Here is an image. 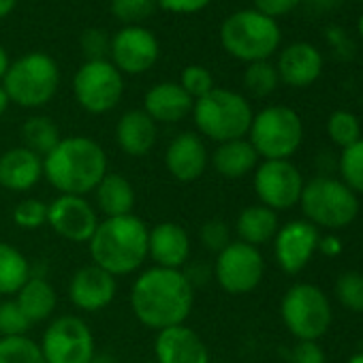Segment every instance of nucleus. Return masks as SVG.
<instances>
[{
	"label": "nucleus",
	"mask_w": 363,
	"mask_h": 363,
	"mask_svg": "<svg viewBox=\"0 0 363 363\" xmlns=\"http://www.w3.org/2000/svg\"><path fill=\"white\" fill-rule=\"evenodd\" d=\"M13 220L22 229H39V227L48 225V203H43L39 199H26L16 206Z\"/></svg>",
	"instance_id": "39"
},
{
	"label": "nucleus",
	"mask_w": 363,
	"mask_h": 363,
	"mask_svg": "<svg viewBox=\"0 0 363 363\" xmlns=\"http://www.w3.org/2000/svg\"><path fill=\"white\" fill-rule=\"evenodd\" d=\"M164 164L179 182L199 179L208 167V150L203 139L195 133L177 135L164 152Z\"/></svg>",
	"instance_id": "20"
},
{
	"label": "nucleus",
	"mask_w": 363,
	"mask_h": 363,
	"mask_svg": "<svg viewBox=\"0 0 363 363\" xmlns=\"http://www.w3.org/2000/svg\"><path fill=\"white\" fill-rule=\"evenodd\" d=\"M303 177L291 160H263L255 171V191L261 206L284 212L299 203Z\"/></svg>",
	"instance_id": "12"
},
{
	"label": "nucleus",
	"mask_w": 363,
	"mask_h": 363,
	"mask_svg": "<svg viewBox=\"0 0 363 363\" xmlns=\"http://www.w3.org/2000/svg\"><path fill=\"white\" fill-rule=\"evenodd\" d=\"M278 84H280V77H278L276 65H272L269 60L250 62L244 71V86L257 99L269 96L278 88Z\"/></svg>",
	"instance_id": "32"
},
{
	"label": "nucleus",
	"mask_w": 363,
	"mask_h": 363,
	"mask_svg": "<svg viewBox=\"0 0 363 363\" xmlns=\"http://www.w3.org/2000/svg\"><path fill=\"white\" fill-rule=\"evenodd\" d=\"M9 96H7V92H5V88H3V84H0V116H3L5 111H7V107H9Z\"/></svg>",
	"instance_id": "49"
},
{
	"label": "nucleus",
	"mask_w": 363,
	"mask_h": 363,
	"mask_svg": "<svg viewBox=\"0 0 363 363\" xmlns=\"http://www.w3.org/2000/svg\"><path fill=\"white\" fill-rule=\"evenodd\" d=\"M263 272L265 263L259 248L244 242H231L225 250L218 252L214 265V276L218 284L231 295L255 291L263 280Z\"/></svg>",
	"instance_id": "13"
},
{
	"label": "nucleus",
	"mask_w": 363,
	"mask_h": 363,
	"mask_svg": "<svg viewBox=\"0 0 363 363\" xmlns=\"http://www.w3.org/2000/svg\"><path fill=\"white\" fill-rule=\"evenodd\" d=\"M9 65H11V60H9V54H7V50L0 45V82H3V77H5V73H7V69H9Z\"/></svg>",
	"instance_id": "48"
},
{
	"label": "nucleus",
	"mask_w": 363,
	"mask_h": 363,
	"mask_svg": "<svg viewBox=\"0 0 363 363\" xmlns=\"http://www.w3.org/2000/svg\"><path fill=\"white\" fill-rule=\"evenodd\" d=\"M327 137L337 147H348L361 139V122L352 111L337 109L327 118Z\"/></svg>",
	"instance_id": "33"
},
{
	"label": "nucleus",
	"mask_w": 363,
	"mask_h": 363,
	"mask_svg": "<svg viewBox=\"0 0 363 363\" xmlns=\"http://www.w3.org/2000/svg\"><path fill=\"white\" fill-rule=\"evenodd\" d=\"M193 105L195 101L184 92V88L173 82H162L152 86L143 99V111L154 122H164V124L184 120L193 111Z\"/></svg>",
	"instance_id": "22"
},
{
	"label": "nucleus",
	"mask_w": 363,
	"mask_h": 363,
	"mask_svg": "<svg viewBox=\"0 0 363 363\" xmlns=\"http://www.w3.org/2000/svg\"><path fill=\"white\" fill-rule=\"evenodd\" d=\"M145 363H158V361H145Z\"/></svg>",
	"instance_id": "53"
},
{
	"label": "nucleus",
	"mask_w": 363,
	"mask_h": 363,
	"mask_svg": "<svg viewBox=\"0 0 363 363\" xmlns=\"http://www.w3.org/2000/svg\"><path fill=\"white\" fill-rule=\"evenodd\" d=\"M154 3L160 9L175 13V16H193V13L203 11L212 0H154Z\"/></svg>",
	"instance_id": "43"
},
{
	"label": "nucleus",
	"mask_w": 363,
	"mask_h": 363,
	"mask_svg": "<svg viewBox=\"0 0 363 363\" xmlns=\"http://www.w3.org/2000/svg\"><path fill=\"white\" fill-rule=\"evenodd\" d=\"M154 350L158 363H210L206 342L186 325L158 331Z\"/></svg>",
	"instance_id": "19"
},
{
	"label": "nucleus",
	"mask_w": 363,
	"mask_h": 363,
	"mask_svg": "<svg viewBox=\"0 0 363 363\" xmlns=\"http://www.w3.org/2000/svg\"><path fill=\"white\" fill-rule=\"evenodd\" d=\"M306 3L312 7V9H316V11H329V9H333V7H337L342 0H306Z\"/></svg>",
	"instance_id": "46"
},
{
	"label": "nucleus",
	"mask_w": 363,
	"mask_h": 363,
	"mask_svg": "<svg viewBox=\"0 0 363 363\" xmlns=\"http://www.w3.org/2000/svg\"><path fill=\"white\" fill-rule=\"evenodd\" d=\"M48 225L60 238L82 244L92 240L99 227V218L92 206L84 197L60 195L48 206Z\"/></svg>",
	"instance_id": "15"
},
{
	"label": "nucleus",
	"mask_w": 363,
	"mask_h": 363,
	"mask_svg": "<svg viewBox=\"0 0 363 363\" xmlns=\"http://www.w3.org/2000/svg\"><path fill=\"white\" fill-rule=\"evenodd\" d=\"M156 122L143 109L126 111L116 126L118 145L128 156H145L156 143Z\"/></svg>",
	"instance_id": "24"
},
{
	"label": "nucleus",
	"mask_w": 363,
	"mask_h": 363,
	"mask_svg": "<svg viewBox=\"0 0 363 363\" xmlns=\"http://www.w3.org/2000/svg\"><path fill=\"white\" fill-rule=\"evenodd\" d=\"M201 242L208 250L220 252L231 244V231L223 220H208L201 227Z\"/></svg>",
	"instance_id": "41"
},
{
	"label": "nucleus",
	"mask_w": 363,
	"mask_h": 363,
	"mask_svg": "<svg viewBox=\"0 0 363 363\" xmlns=\"http://www.w3.org/2000/svg\"><path fill=\"white\" fill-rule=\"evenodd\" d=\"M18 306L22 312L28 316L30 323H41L48 316H52L56 308V291L54 286L41 278V276H30L26 284L18 291Z\"/></svg>",
	"instance_id": "28"
},
{
	"label": "nucleus",
	"mask_w": 363,
	"mask_h": 363,
	"mask_svg": "<svg viewBox=\"0 0 363 363\" xmlns=\"http://www.w3.org/2000/svg\"><path fill=\"white\" fill-rule=\"evenodd\" d=\"M252 3H255L257 11L278 20L282 16H289L301 3V0H252Z\"/></svg>",
	"instance_id": "44"
},
{
	"label": "nucleus",
	"mask_w": 363,
	"mask_h": 363,
	"mask_svg": "<svg viewBox=\"0 0 363 363\" xmlns=\"http://www.w3.org/2000/svg\"><path fill=\"white\" fill-rule=\"evenodd\" d=\"M94 191H96V203L107 218L128 216L135 208V191L130 186V182L118 173H107Z\"/></svg>",
	"instance_id": "26"
},
{
	"label": "nucleus",
	"mask_w": 363,
	"mask_h": 363,
	"mask_svg": "<svg viewBox=\"0 0 363 363\" xmlns=\"http://www.w3.org/2000/svg\"><path fill=\"white\" fill-rule=\"evenodd\" d=\"M179 86L184 88V92L193 101H197V99L206 96L210 90H214V77H212V73L206 67L191 65V67H186L184 71H182Z\"/></svg>",
	"instance_id": "37"
},
{
	"label": "nucleus",
	"mask_w": 363,
	"mask_h": 363,
	"mask_svg": "<svg viewBox=\"0 0 363 363\" xmlns=\"http://www.w3.org/2000/svg\"><path fill=\"white\" fill-rule=\"evenodd\" d=\"M30 278L26 257L11 244L0 242V295H16Z\"/></svg>",
	"instance_id": "29"
},
{
	"label": "nucleus",
	"mask_w": 363,
	"mask_h": 363,
	"mask_svg": "<svg viewBox=\"0 0 363 363\" xmlns=\"http://www.w3.org/2000/svg\"><path fill=\"white\" fill-rule=\"evenodd\" d=\"M280 41L278 22L257 9L235 11L220 26V45L225 52L248 65L269 60L278 52Z\"/></svg>",
	"instance_id": "4"
},
{
	"label": "nucleus",
	"mask_w": 363,
	"mask_h": 363,
	"mask_svg": "<svg viewBox=\"0 0 363 363\" xmlns=\"http://www.w3.org/2000/svg\"><path fill=\"white\" fill-rule=\"evenodd\" d=\"M79 45H82V54L86 56V60H107L111 39L101 28H88L84 30Z\"/></svg>",
	"instance_id": "40"
},
{
	"label": "nucleus",
	"mask_w": 363,
	"mask_h": 363,
	"mask_svg": "<svg viewBox=\"0 0 363 363\" xmlns=\"http://www.w3.org/2000/svg\"><path fill=\"white\" fill-rule=\"evenodd\" d=\"M18 0H0V20H5L11 16V11L16 9Z\"/></svg>",
	"instance_id": "47"
},
{
	"label": "nucleus",
	"mask_w": 363,
	"mask_h": 363,
	"mask_svg": "<svg viewBox=\"0 0 363 363\" xmlns=\"http://www.w3.org/2000/svg\"><path fill=\"white\" fill-rule=\"evenodd\" d=\"M147 233L145 223L133 214L99 223L90 240L94 265L111 276H124L139 269L147 257Z\"/></svg>",
	"instance_id": "3"
},
{
	"label": "nucleus",
	"mask_w": 363,
	"mask_h": 363,
	"mask_svg": "<svg viewBox=\"0 0 363 363\" xmlns=\"http://www.w3.org/2000/svg\"><path fill=\"white\" fill-rule=\"evenodd\" d=\"M238 235L240 242L255 248L272 242L278 233V214L265 206H250L238 216Z\"/></svg>",
	"instance_id": "27"
},
{
	"label": "nucleus",
	"mask_w": 363,
	"mask_h": 363,
	"mask_svg": "<svg viewBox=\"0 0 363 363\" xmlns=\"http://www.w3.org/2000/svg\"><path fill=\"white\" fill-rule=\"evenodd\" d=\"M43 175L60 195L84 197L107 175V156L90 137H67L43 158Z\"/></svg>",
	"instance_id": "2"
},
{
	"label": "nucleus",
	"mask_w": 363,
	"mask_h": 363,
	"mask_svg": "<svg viewBox=\"0 0 363 363\" xmlns=\"http://www.w3.org/2000/svg\"><path fill=\"white\" fill-rule=\"evenodd\" d=\"M357 33H359V39L363 41V13L359 16V22H357Z\"/></svg>",
	"instance_id": "51"
},
{
	"label": "nucleus",
	"mask_w": 363,
	"mask_h": 363,
	"mask_svg": "<svg viewBox=\"0 0 363 363\" xmlns=\"http://www.w3.org/2000/svg\"><path fill=\"white\" fill-rule=\"evenodd\" d=\"M323 54L308 41L289 43L276 62V71L282 84L291 88H308L323 73Z\"/></svg>",
	"instance_id": "17"
},
{
	"label": "nucleus",
	"mask_w": 363,
	"mask_h": 363,
	"mask_svg": "<svg viewBox=\"0 0 363 363\" xmlns=\"http://www.w3.org/2000/svg\"><path fill=\"white\" fill-rule=\"evenodd\" d=\"M0 363H45L41 346L26 335L0 337Z\"/></svg>",
	"instance_id": "34"
},
{
	"label": "nucleus",
	"mask_w": 363,
	"mask_h": 363,
	"mask_svg": "<svg viewBox=\"0 0 363 363\" xmlns=\"http://www.w3.org/2000/svg\"><path fill=\"white\" fill-rule=\"evenodd\" d=\"M280 314L291 335L312 342H318V337L327 333L333 318L329 297L310 282H297L284 293Z\"/></svg>",
	"instance_id": "9"
},
{
	"label": "nucleus",
	"mask_w": 363,
	"mask_h": 363,
	"mask_svg": "<svg viewBox=\"0 0 363 363\" xmlns=\"http://www.w3.org/2000/svg\"><path fill=\"white\" fill-rule=\"evenodd\" d=\"M248 135V141L265 160H289L303 141V122L295 109L269 105L255 113Z\"/></svg>",
	"instance_id": "8"
},
{
	"label": "nucleus",
	"mask_w": 363,
	"mask_h": 363,
	"mask_svg": "<svg viewBox=\"0 0 363 363\" xmlns=\"http://www.w3.org/2000/svg\"><path fill=\"white\" fill-rule=\"evenodd\" d=\"M28 316L22 312L18 301H3L0 303V333L3 337H16V335H26L30 329Z\"/></svg>",
	"instance_id": "38"
},
{
	"label": "nucleus",
	"mask_w": 363,
	"mask_h": 363,
	"mask_svg": "<svg viewBox=\"0 0 363 363\" xmlns=\"http://www.w3.org/2000/svg\"><path fill=\"white\" fill-rule=\"evenodd\" d=\"M156 9L154 0H111V13L126 26H139Z\"/></svg>",
	"instance_id": "36"
},
{
	"label": "nucleus",
	"mask_w": 363,
	"mask_h": 363,
	"mask_svg": "<svg viewBox=\"0 0 363 363\" xmlns=\"http://www.w3.org/2000/svg\"><path fill=\"white\" fill-rule=\"evenodd\" d=\"M359 3H361V5H363V0H359Z\"/></svg>",
	"instance_id": "54"
},
{
	"label": "nucleus",
	"mask_w": 363,
	"mask_h": 363,
	"mask_svg": "<svg viewBox=\"0 0 363 363\" xmlns=\"http://www.w3.org/2000/svg\"><path fill=\"white\" fill-rule=\"evenodd\" d=\"M73 92L88 113L99 116L111 111L120 103L124 79L111 60H86L73 77Z\"/></svg>",
	"instance_id": "10"
},
{
	"label": "nucleus",
	"mask_w": 363,
	"mask_h": 363,
	"mask_svg": "<svg viewBox=\"0 0 363 363\" xmlns=\"http://www.w3.org/2000/svg\"><path fill=\"white\" fill-rule=\"evenodd\" d=\"M346 363H363V352H357V354H352Z\"/></svg>",
	"instance_id": "52"
},
{
	"label": "nucleus",
	"mask_w": 363,
	"mask_h": 363,
	"mask_svg": "<svg viewBox=\"0 0 363 363\" xmlns=\"http://www.w3.org/2000/svg\"><path fill=\"white\" fill-rule=\"evenodd\" d=\"M90 363H118V361H116V357L103 352V354H94V359H92Z\"/></svg>",
	"instance_id": "50"
},
{
	"label": "nucleus",
	"mask_w": 363,
	"mask_h": 363,
	"mask_svg": "<svg viewBox=\"0 0 363 363\" xmlns=\"http://www.w3.org/2000/svg\"><path fill=\"white\" fill-rule=\"evenodd\" d=\"M214 169L227 179H240L257 169L259 154L248 139H233L218 143L212 156Z\"/></svg>",
	"instance_id": "25"
},
{
	"label": "nucleus",
	"mask_w": 363,
	"mask_h": 363,
	"mask_svg": "<svg viewBox=\"0 0 363 363\" xmlns=\"http://www.w3.org/2000/svg\"><path fill=\"white\" fill-rule=\"evenodd\" d=\"M291 363H327V357L318 342L297 340L291 350Z\"/></svg>",
	"instance_id": "42"
},
{
	"label": "nucleus",
	"mask_w": 363,
	"mask_h": 363,
	"mask_svg": "<svg viewBox=\"0 0 363 363\" xmlns=\"http://www.w3.org/2000/svg\"><path fill=\"white\" fill-rule=\"evenodd\" d=\"M316 250L320 255H325V257H335V255L342 252V242L335 235H325V238L318 240V248Z\"/></svg>",
	"instance_id": "45"
},
{
	"label": "nucleus",
	"mask_w": 363,
	"mask_h": 363,
	"mask_svg": "<svg viewBox=\"0 0 363 363\" xmlns=\"http://www.w3.org/2000/svg\"><path fill=\"white\" fill-rule=\"evenodd\" d=\"M116 289V276L92 263L75 272L69 284V297L77 308L86 312H99L113 301Z\"/></svg>",
	"instance_id": "18"
},
{
	"label": "nucleus",
	"mask_w": 363,
	"mask_h": 363,
	"mask_svg": "<svg viewBox=\"0 0 363 363\" xmlns=\"http://www.w3.org/2000/svg\"><path fill=\"white\" fill-rule=\"evenodd\" d=\"M333 293L337 301L357 314H363V274L361 272H342L333 284Z\"/></svg>",
	"instance_id": "35"
},
{
	"label": "nucleus",
	"mask_w": 363,
	"mask_h": 363,
	"mask_svg": "<svg viewBox=\"0 0 363 363\" xmlns=\"http://www.w3.org/2000/svg\"><path fill=\"white\" fill-rule=\"evenodd\" d=\"M41 352L45 363H90L94 335L79 316H60L43 333Z\"/></svg>",
	"instance_id": "11"
},
{
	"label": "nucleus",
	"mask_w": 363,
	"mask_h": 363,
	"mask_svg": "<svg viewBox=\"0 0 363 363\" xmlns=\"http://www.w3.org/2000/svg\"><path fill=\"white\" fill-rule=\"evenodd\" d=\"M274 255L282 272L299 274L318 248V229L308 220H291L274 238Z\"/></svg>",
	"instance_id": "16"
},
{
	"label": "nucleus",
	"mask_w": 363,
	"mask_h": 363,
	"mask_svg": "<svg viewBox=\"0 0 363 363\" xmlns=\"http://www.w3.org/2000/svg\"><path fill=\"white\" fill-rule=\"evenodd\" d=\"M147 255L158 267L179 269L191 257V240L184 227L175 223H160L147 233Z\"/></svg>",
	"instance_id": "21"
},
{
	"label": "nucleus",
	"mask_w": 363,
	"mask_h": 363,
	"mask_svg": "<svg viewBox=\"0 0 363 363\" xmlns=\"http://www.w3.org/2000/svg\"><path fill=\"white\" fill-rule=\"evenodd\" d=\"M22 135L26 141V147L30 152H35L37 156H48L62 139L56 122L50 120L48 116L28 118L26 124L22 126Z\"/></svg>",
	"instance_id": "30"
},
{
	"label": "nucleus",
	"mask_w": 363,
	"mask_h": 363,
	"mask_svg": "<svg viewBox=\"0 0 363 363\" xmlns=\"http://www.w3.org/2000/svg\"><path fill=\"white\" fill-rule=\"evenodd\" d=\"M41 175L43 160L28 147H13L0 156V186L7 191H30Z\"/></svg>",
	"instance_id": "23"
},
{
	"label": "nucleus",
	"mask_w": 363,
	"mask_h": 363,
	"mask_svg": "<svg viewBox=\"0 0 363 363\" xmlns=\"http://www.w3.org/2000/svg\"><path fill=\"white\" fill-rule=\"evenodd\" d=\"M337 171L342 184H346L357 197L363 195V137L340 152Z\"/></svg>",
	"instance_id": "31"
},
{
	"label": "nucleus",
	"mask_w": 363,
	"mask_h": 363,
	"mask_svg": "<svg viewBox=\"0 0 363 363\" xmlns=\"http://www.w3.org/2000/svg\"><path fill=\"white\" fill-rule=\"evenodd\" d=\"M193 118L201 135L216 143L244 139L252 124V107L240 92L214 88L193 105Z\"/></svg>",
	"instance_id": "5"
},
{
	"label": "nucleus",
	"mask_w": 363,
	"mask_h": 363,
	"mask_svg": "<svg viewBox=\"0 0 363 363\" xmlns=\"http://www.w3.org/2000/svg\"><path fill=\"white\" fill-rule=\"evenodd\" d=\"M193 282L179 269L154 267L143 272L130 291V308L139 323L162 331L184 325L193 310Z\"/></svg>",
	"instance_id": "1"
},
{
	"label": "nucleus",
	"mask_w": 363,
	"mask_h": 363,
	"mask_svg": "<svg viewBox=\"0 0 363 363\" xmlns=\"http://www.w3.org/2000/svg\"><path fill=\"white\" fill-rule=\"evenodd\" d=\"M111 65L126 75H139L150 71L158 56H160V45L158 39L141 26H124L111 37V48H109Z\"/></svg>",
	"instance_id": "14"
},
{
	"label": "nucleus",
	"mask_w": 363,
	"mask_h": 363,
	"mask_svg": "<svg viewBox=\"0 0 363 363\" xmlns=\"http://www.w3.org/2000/svg\"><path fill=\"white\" fill-rule=\"evenodd\" d=\"M299 203L306 220L316 229L340 231L359 216V197L340 179L329 175L306 182Z\"/></svg>",
	"instance_id": "6"
},
{
	"label": "nucleus",
	"mask_w": 363,
	"mask_h": 363,
	"mask_svg": "<svg viewBox=\"0 0 363 363\" xmlns=\"http://www.w3.org/2000/svg\"><path fill=\"white\" fill-rule=\"evenodd\" d=\"M60 86V69L56 60L43 52H30L9 65L3 88L11 103L35 109L48 105Z\"/></svg>",
	"instance_id": "7"
}]
</instances>
